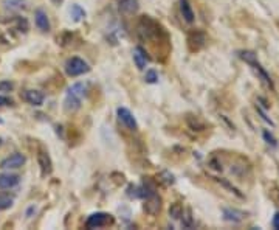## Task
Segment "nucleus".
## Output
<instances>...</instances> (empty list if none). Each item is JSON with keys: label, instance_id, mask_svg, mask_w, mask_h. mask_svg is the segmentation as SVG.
<instances>
[{"label": "nucleus", "instance_id": "nucleus-9", "mask_svg": "<svg viewBox=\"0 0 279 230\" xmlns=\"http://www.w3.org/2000/svg\"><path fill=\"white\" fill-rule=\"evenodd\" d=\"M37 162H39L42 176H49V174H52V171H53V162H52V159H50L49 152L39 151V154H37Z\"/></svg>", "mask_w": 279, "mask_h": 230}, {"label": "nucleus", "instance_id": "nucleus-19", "mask_svg": "<svg viewBox=\"0 0 279 230\" xmlns=\"http://www.w3.org/2000/svg\"><path fill=\"white\" fill-rule=\"evenodd\" d=\"M23 4H25V0H4V5L7 10H20L25 7Z\"/></svg>", "mask_w": 279, "mask_h": 230}, {"label": "nucleus", "instance_id": "nucleus-7", "mask_svg": "<svg viewBox=\"0 0 279 230\" xmlns=\"http://www.w3.org/2000/svg\"><path fill=\"white\" fill-rule=\"evenodd\" d=\"M116 115H118L120 122H121L129 131H136V129H138L136 119L133 117V113H132L127 107H118V109H116Z\"/></svg>", "mask_w": 279, "mask_h": 230}, {"label": "nucleus", "instance_id": "nucleus-17", "mask_svg": "<svg viewBox=\"0 0 279 230\" xmlns=\"http://www.w3.org/2000/svg\"><path fill=\"white\" fill-rule=\"evenodd\" d=\"M14 204V196L8 193H0V210H7Z\"/></svg>", "mask_w": 279, "mask_h": 230}, {"label": "nucleus", "instance_id": "nucleus-18", "mask_svg": "<svg viewBox=\"0 0 279 230\" xmlns=\"http://www.w3.org/2000/svg\"><path fill=\"white\" fill-rule=\"evenodd\" d=\"M120 8L124 13H135L138 10V2H136V0H121Z\"/></svg>", "mask_w": 279, "mask_h": 230}, {"label": "nucleus", "instance_id": "nucleus-21", "mask_svg": "<svg viewBox=\"0 0 279 230\" xmlns=\"http://www.w3.org/2000/svg\"><path fill=\"white\" fill-rule=\"evenodd\" d=\"M169 215L174 218V219H180L183 216V207L180 204H174L171 209H169Z\"/></svg>", "mask_w": 279, "mask_h": 230}, {"label": "nucleus", "instance_id": "nucleus-6", "mask_svg": "<svg viewBox=\"0 0 279 230\" xmlns=\"http://www.w3.org/2000/svg\"><path fill=\"white\" fill-rule=\"evenodd\" d=\"M25 162H27L25 156L20 154V152H14L0 162V168L2 170H17V168H22L23 165H25Z\"/></svg>", "mask_w": 279, "mask_h": 230}, {"label": "nucleus", "instance_id": "nucleus-4", "mask_svg": "<svg viewBox=\"0 0 279 230\" xmlns=\"http://www.w3.org/2000/svg\"><path fill=\"white\" fill-rule=\"evenodd\" d=\"M65 72L68 76H81L90 72V65L84 59L73 56L65 62Z\"/></svg>", "mask_w": 279, "mask_h": 230}, {"label": "nucleus", "instance_id": "nucleus-24", "mask_svg": "<svg viewBox=\"0 0 279 230\" xmlns=\"http://www.w3.org/2000/svg\"><path fill=\"white\" fill-rule=\"evenodd\" d=\"M13 87H14V84L11 81H2L0 83V92H10V90H13Z\"/></svg>", "mask_w": 279, "mask_h": 230}, {"label": "nucleus", "instance_id": "nucleus-2", "mask_svg": "<svg viewBox=\"0 0 279 230\" xmlns=\"http://www.w3.org/2000/svg\"><path fill=\"white\" fill-rule=\"evenodd\" d=\"M138 33L146 41H155V39H160V34H163V28L152 17L143 16L138 22Z\"/></svg>", "mask_w": 279, "mask_h": 230}, {"label": "nucleus", "instance_id": "nucleus-27", "mask_svg": "<svg viewBox=\"0 0 279 230\" xmlns=\"http://www.w3.org/2000/svg\"><path fill=\"white\" fill-rule=\"evenodd\" d=\"M53 4H56V5H59V4H62V0H52Z\"/></svg>", "mask_w": 279, "mask_h": 230}, {"label": "nucleus", "instance_id": "nucleus-13", "mask_svg": "<svg viewBox=\"0 0 279 230\" xmlns=\"http://www.w3.org/2000/svg\"><path fill=\"white\" fill-rule=\"evenodd\" d=\"M133 62L140 70H143V68L146 67V64L149 62V56H148L146 50L143 47H140V45L138 47H135V50H133Z\"/></svg>", "mask_w": 279, "mask_h": 230}, {"label": "nucleus", "instance_id": "nucleus-8", "mask_svg": "<svg viewBox=\"0 0 279 230\" xmlns=\"http://www.w3.org/2000/svg\"><path fill=\"white\" fill-rule=\"evenodd\" d=\"M160 210H161V198H160L157 193L148 196V198H146V202H145V212L154 216V215H157Z\"/></svg>", "mask_w": 279, "mask_h": 230}, {"label": "nucleus", "instance_id": "nucleus-1", "mask_svg": "<svg viewBox=\"0 0 279 230\" xmlns=\"http://www.w3.org/2000/svg\"><path fill=\"white\" fill-rule=\"evenodd\" d=\"M87 94V84L84 83H75L67 89L65 94V100H64V109L65 112H76L81 104L82 100Z\"/></svg>", "mask_w": 279, "mask_h": 230}, {"label": "nucleus", "instance_id": "nucleus-29", "mask_svg": "<svg viewBox=\"0 0 279 230\" xmlns=\"http://www.w3.org/2000/svg\"><path fill=\"white\" fill-rule=\"evenodd\" d=\"M0 123H2V120H0Z\"/></svg>", "mask_w": 279, "mask_h": 230}, {"label": "nucleus", "instance_id": "nucleus-16", "mask_svg": "<svg viewBox=\"0 0 279 230\" xmlns=\"http://www.w3.org/2000/svg\"><path fill=\"white\" fill-rule=\"evenodd\" d=\"M25 100L31 104V106H42L43 104V94L39 90H27L25 92Z\"/></svg>", "mask_w": 279, "mask_h": 230}, {"label": "nucleus", "instance_id": "nucleus-25", "mask_svg": "<svg viewBox=\"0 0 279 230\" xmlns=\"http://www.w3.org/2000/svg\"><path fill=\"white\" fill-rule=\"evenodd\" d=\"M11 104H13V100L11 98L0 95V106H11Z\"/></svg>", "mask_w": 279, "mask_h": 230}, {"label": "nucleus", "instance_id": "nucleus-10", "mask_svg": "<svg viewBox=\"0 0 279 230\" xmlns=\"http://www.w3.org/2000/svg\"><path fill=\"white\" fill-rule=\"evenodd\" d=\"M205 42H206V36L202 31H191L190 36H188V44H190V47H191L193 52L200 50L205 45Z\"/></svg>", "mask_w": 279, "mask_h": 230}, {"label": "nucleus", "instance_id": "nucleus-22", "mask_svg": "<svg viewBox=\"0 0 279 230\" xmlns=\"http://www.w3.org/2000/svg\"><path fill=\"white\" fill-rule=\"evenodd\" d=\"M264 140L270 145V146H273V148H277V140L273 137V134L270 132V131H264Z\"/></svg>", "mask_w": 279, "mask_h": 230}, {"label": "nucleus", "instance_id": "nucleus-23", "mask_svg": "<svg viewBox=\"0 0 279 230\" xmlns=\"http://www.w3.org/2000/svg\"><path fill=\"white\" fill-rule=\"evenodd\" d=\"M146 81L151 83V84L157 83V81H158V73H157L155 70H148V72H146Z\"/></svg>", "mask_w": 279, "mask_h": 230}, {"label": "nucleus", "instance_id": "nucleus-12", "mask_svg": "<svg viewBox=\"0 0 279 230\" xmlns=\"http://www.w3.org/2000/svg\"><path fill=\"white\" fill-rule=\"evenodd\" d=\"M222 216H223L225 221L236 224V222L244 221L245 216H247V213H244L242 210H238V209H223L222 210Z\"/></svg>", "mask_w": 279, "mask_h": 230}, {"label": "nucleus", "instance_id": "nucleus-5", "mask_svg": "<svg viewBox=\"0 0 279 230\" xmlns=\"http://www.w3.org/2000/svg\"><path fill=\"white\" fill-rule=\"evenodd\" d=\"M110 224H113V218H112V215L104 213V212L93 213L85 221L87 228H101V227H106V225H110Z\"/></svg>", "mask_w": 279, "mask_h": 230}, {"label": "nucleus", "instance_id": "nucleus-26", "mask_svg": "<svg viewBox=\"0 0 279 230\" xmlns=\"http://www.w3.org/2000/svg\"><path fill=\"white\" fill-rule=\"evenodd\" d=\"M271 224H273V227L274 228H277L279 230V212L273 216V221H271Z\"/></svg>", "mask_w": 279, "mask_h": 230}, {"label": "nucleus", "instance_id": "nucleus-3", "mask_svg": "<svg viewBox=\"0 0 279 230\" xmlns=\"http://www.w3.org/2000/svg\"><path fill=\"white\" fill-rule=\"evenodd\" d=\"M239 58L242 59V61H245L248 65H251L253 68H254V72L259 75V78L271 89V90H274V84H273V80H271V76L267 73V70L265 68L261 65V62L258 61V56H256V53L254 52H248V50H242V52H239Z\"/></svg>", "mask_w": 279, "mask_h": 230}, {"label": "nucleus", "instance_id": "nucleus-20", "mask_svg": "<svg viewBox=\"0 0 279 230\" xmlns=\"http://www.w3.org/2000/svg\"><path fill=\"white\" fill-rule=\"evenodd\" d=\"M72 17H73V20H75V22L82 20V19L85 17V11H84V8H81L79 5H73V7H72Z\"/></svg>", "mask_w": 279, "mask_h": 230}, {"label": "nucleus", "instance_id": "nucleus-30", "mask_svg": "<svg viewBox=\"0 0 279 230\" xmlns=\"http://www.w3.org/2000/svg\"><path fill=\"white\" fill-rule=\"evenodd\" d=\"M277 195H279V191H277Z\"/></svg>", "mask_w": 279, "mask_h": 230}, {"label": "nucleus", "instance_id": "nucleus-14", "mask_svg": "<svg viewBox=\"0 0 279 230\" xmlns=\"http://www.w3.org/2000/svg\"><path fill=\"white\" fill-rule=\"evenodd\" d=\"M19 182H20V177L17 174H10V173L0 174V188H4V190L19 185Z\"/></svg>", "mask_w": 279, "mask_h": 230}, {"label": "nucleus", "instance_id": "nucleus-11", "mask_svg": "<svg viewBox=\"0 0 279 230\" xmlns=\"http://www.w3.org/2000/svg\"><path fill=\"white\" fill-rule=\"evenodd\" d=\"M34 22H36V27L42 33L50 31V20H49V16H46V13L43 10H36L34 11Z\"/></svg>", "mask_w": 279, "mask_h": 230}, {"label": "nucleus", "instance_id": "nucleus-28", "mask_svg": "<svg viewBox=\"0 0 279 230\" xmlns=\"http://www.w3.org/2000/svg\"><path fill=\"white\" fill-rule=\"evenodd\" d=\"M0 145H2V139H0Z\"/></svg>", "mask_w": 279, "mask_h": 230}, {"label": "nucleus", "instance_id": "nucleus-15", "mask_svg": "<svg viewBox=\"0 0 279 230\" xmlns=\"http://www.w3.org/2000/svg\"><path fill=\"white\" fill-rule=\"evenodd\" d=\"M180 13H181L183 19L188 22V24H193L196 16H194V11H193L190 0H180Z\"/></svg>", "mask_w": 279, "mask_h": 230}]
</instances>
